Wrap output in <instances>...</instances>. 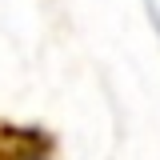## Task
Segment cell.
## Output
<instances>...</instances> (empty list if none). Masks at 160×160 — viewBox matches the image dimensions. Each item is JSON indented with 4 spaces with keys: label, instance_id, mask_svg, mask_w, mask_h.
Segmentation results:
<instances>
[{
    "label": "cell",
    "instance_id": "cell-1",
    "mask_svg": "<svg viewBox=\"0 0 160 160\" xmlns=\"http://www.w3.org/2000/svg\"><path fill=\"white\" fill-rule=\"evenodd\" d=\"M0 160H60V140L40 124L0 120Z\"/></svg>",
    "mask_w": 160,
    "mask_h": 160
}]
</instances>
